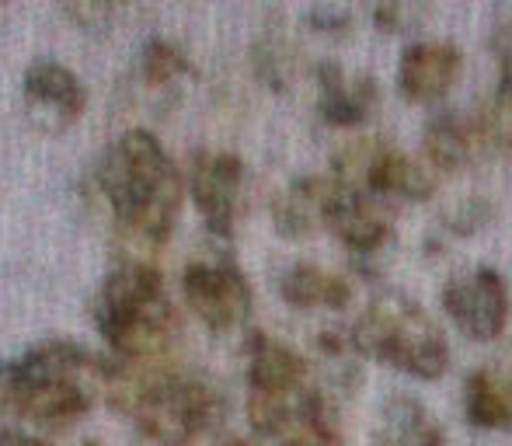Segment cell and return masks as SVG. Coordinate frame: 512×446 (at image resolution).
Returning a JSON list of instances; mask_svg holds the SVG:
<instances>
[{
    "label": "cell",
    "instance_id": "cell-22",
    "mask_svg": "<svg viewBox=\"0 0 512 446\" xmlns=\"http://www.w3.org/2000/svg\"><path fill=\"white\" fill-rule=\"evenodd\" d=\"M446 220H450V227L457 230V234H471V230H481L492 220V206H488L485 199H464V203H457L446 213Z\"/></svg>",
    "mask_w": 512,
    "mask_h": 446
},
{
    "label": "cell",
    "instance_id": "cell-26",
    "mask_svg": "<svg viewBox=\"0 0 512 446\" xmlns=\"http://www.w3.org/2000/svg\"><path fill=\"white\" fill-rule=\"evenodd\" d=\"M63 11H67L77 25L95 28V32H102V28L108 25V18H112V7H105V4H67Z\"/></svg>",
    "mask_w": 512,
    "mask_h": 446
},
{
    "label": "cell",
    "instance_id": "cell-25",
    "mask_svg": "<svg viewBox=\"0 0 512 446\" xmlns=\"http://www.w3.org/2000/svg\"><path fill=\"white\" fill-rule=\"evenodd\" d=\"M492 53H495V63L502 70V84L512 88V25H499L492 35Z\"/></svg>",
    "mask_w": 512,
    "mask_h": 446
},
{
    "label": "cell",
    "instance_id": "cell-29",
    "mask_svg": "<svg viewBox=\"0 0 512 446\" xmlns=\"http://www.w3.org/2000/svg\"><path fill=\"white\" fill-rule=\"evenodd\" d=\"M220 446H244V443H220Z\"/></svg>",
    "mask_w": 512,
    "mask_h": 446
},
{
    "label": "cell",
    "instance_id": "cell-16",
    "mask_svg": "<svg viewBox=\"0 0 512 446\" xmlns=\"http://www.w3.org/2000/svg\"><path fill=\"white\" fill-rule=\"evenodd\" d=\"M467 419L481 429H512V373L509 370H474L464 387Z\"/></svg>",
    "mask_w": 512,
    "mask_h": 446
},
{
    "label": "cell",
    "instance_id": "cell-7",
    "mask_svg": "<svg viewBox=\"0 0 512 446\" xmlns=\"http://www.w3.org/2000/svg\"><path fill=\"white\" fill-rule=\"evenodd\" d=\"M189 192L196 199V210L203 213L206 227L213 234L227 237L234 230L237 210L244 192V164L227 150H199L189 168Z\"/></svg>",
    "mask_w": 512,
    "mask_h": 446
},
{
    "label": "cell",
    "instance_id": "cell-10",
    "mask_svg": "<svg viewBox=\"0 0 512 446\" xmlns=\"http://www.w3.org/2000/svg\"><path fill=\"white\" fill-rule=\"evenodd\" d=\"M377 81L366 74H349L338 63L317 67V112L331 126H356L377 109Z\"/></svg>",
    "mask_w": 512,
    "mask_h": 446
},
{
    "label": "cell",
    "instance_id": "cell-14",
    "mask_svg": "<svg viewBox=\"0 0 512 446\" xmlns=\"http://www.w3.org/2000/svg\"><path fill=\"white\" fill-rule=\"evenodd\" d=\"M279 293L286 304L300 307V311H314V307H328V311H342L352 300V286L345 276L328 272L314 262H297L283 272L279 279Z\"/></svg>",
    "mask_w": 512,
    "mask_h": 446
},
{
    "label": "cell",
    "instance_id": "cell-19",
    "mask_svg": "<svg viewBox=\"0 0 512 446\" xmlns=\"http://www.w3.org/2000/svg\"><path fill=\"white\" fill-rule=\"evenodd\" d=\"M255 74L272 91H286L293 84V77H297V46L286 35L265 32L255 42Z\"/></svg>",
    "mask_w": 512,
    "mask_h": 446
},
{
    "label": "cell",
    "instance_id": "cell-9",
    "mask_svg": "<svg viewBox=\"0 0 512 446\" xmlns=\"http://www.w3.org/2000/svg\"><path fill=\"white\" fill-rule=\"evenodd\" d=\"M460 70H464V56L453 42L443 39H429V42H415L405 49L398 67V88L405 91L408 102L429 105L439 102L446 91L457 84Z\"/></svg>",
    "mask_w": 512,
    "mask_h": 446
},
{
    "label": "cell",
    "instance_id": "cell-4",
    "mask_svg": "<svg viewBox=\"0 0 512 446\" xmlns=\"http://www.w3.org/2000/svg\"><path fill=\"white\" fill-rule=\"evenodd\" d=\"M182 290L192 314L213 332H230L251 314V283L230 258H199L185 269Z\"/></svg>",
    "mask_w": 512,
    "mask_h": 446
},
{
    "label": "cell",
    "instance_id": "cell-17",
    "mask_svg": "<svg viewBox=\"0 0 512 446\" xmlns=\"http://www.w3.org/2000/svg\"><path fill=\"white\" fill-rule=\"evenodd\" d=\"M380 443L384 446H443L436 419L415 398H387L380 412Z\"/></svg>",
    "mask_w": 512,
    "mask_h": 446
},
{
    "label": "cell",
    "instance_id": "cell-13",
    "mask_svg": "<svg viewBox=\"0 0 512 446\" xmlns=\"http://www.w3.org/2000/svg\"><path fill=\"white\" fill-rule=\"evenodd\" d=\"M328 230L352 255H377L391 241V217L377 206V196L345 189V196L331 210Z\"/></svg>",
    "mask_w": 512,
    "mask_h": 446
},
{
    "label": "cell",
    "instance_id": "cell-15",
    "mask_svg": "<svg viewBox=\"0 0 512 446\" xmlns=\"http://www.w3.org/2000/svg\"><path fill=\"white\" fill-rule=\"evenodd\" d=\"M272 440H279V446H338V429L328 401L304 387L279 419Z\"/></svg>",
    "mask_w": 512,
    "mask_h": 446
},
{
    "label": "cell",
    "instance_id": "cell-6",
    "mask_svg": "<svg viewBox=\"0 0 512 446\" xmlns=\"http://www.w3.org/2000/svg\"><path fill=\"white\" fill-rule=\"evenodd\" d=\"M21 95H25V115L42 133L67 129L70 122L81 119L84 105H88V91H84L81 77L63 63L49 60V56L28 63Z\"/></svg>",
    "mask_w": 512,
    "mask_h": 446
},
{
    "label": "cell",
    "instance_id": "cell-5",
    "mask_svg": "<svg viewBox=\"0 0 512 446\" xmlns=\"http://www.w3.org/2000/svg\"><path fill=\"white\" fill-rule=\"evenodd\" d=\"M443 307L467 338L492 342L509 321V290L495 269H474L443 286Z\"/></svg>",
    "mask_w": 512,
    "mask_h": 446
},
{
    "label": "cell",
    "instance_id": "cell-2",
    "mask_svg": "<svg viewBox=\"0 0 512 446\" xmlns=\"http://www.w3.org/2000/svg\"><path fill=\"white\" fill-rule=\"evenodd\" d=\"M95 325L115 359H168L175 338V307L164 293V279L143 258L115 265L95 293Z\"/></svg>",
    "mask_w": 512,
    "mask_h": 446
},
{
    "label": "cell",
    "instance_id": "cell-23",
    "mask_svg": "<svg viewBox=\"0 0 512 446\" xmlns=\"http://www.w3.org/2000/svg\"><path fill=\"white\" fill-rule=\"evenodd\" d=\"M422 14L425 11L418 4H380L373 11V18H377V25L384 32H411L422 21Z\"/></svg>",
    "mask_w": 512,
    "mask_h": 446
},
{
    "label": "cell",
    "instance_id": "cell-3",
    "mask_svg": "<svg viewBox=\"0 0 512 446\" xmlns=\"http://www.w3.org/2000/svg\"><path fill=\"white\" fill-rule=\"evenodd\" d=\"M352 349L373 356L380 363L394 366L401 373H411L418 380H436L450 366L446 338L436 328V321L408 297H380L359 314L349 335Z\"/></svg>",
    "mask_w": 512,
    "mask_h": 446
},
{
    "label": "cell",
    "instance_id": "cell-18",
    "mask_svg": "<svg viewBox=\"0 0 512 446\" xmlns=\"http://www.w3.org/2000/svg\"><path fill=\"white\" fill-rule=\"evenodd\" d=\"M140 77L150 88H168V84L192 77V63L171 39L154 35V39H147L140 49Z\"/></svg>",
    "mask_w": 512,
    "mask_h": 446
},
{
    "label": "cell",
    "instance_id": "cell-27",
    "mask_svg": "<svg viewBox=\"0 0 512 446\" xmlns=\"http://www.w3.org/2000/svg\"><path fill=\"white\" fill-rule=\"evenodd\" d=\"M0 446H49V443L35 440V436L21 433V429H7V426H0Z\"/></svg>",
    "mask_w": 512,
    "mask_h": 446
},
{
    "label": "cell",
    "instance_id": "cell-8",
    "mask_svg": "<svg viewBox=\"0 0 512 446\" xmlns=\"http://www.w3.org/2000/svg\"><path fill=\"white\" fill-rule=\"evenodd\" d=\"M349 185L335 175H307L290 182L272 199V223L283 237H310L328 227L331 210L345 196Z\"/></svg>",
    "mask_w": 512,
    "mask_h": 446
},
{
    "label": "cell",
    "instance_id": "cell-28",
    "mask_svg": "<svg viewBox=\"0 0 512 446\" xmlns=\"http://www.w3.org/2000/svg\"><path fill=\"white\" fill-rule=\"evenodd\" d=\"M84 446H102V443H98V440H88V443H84Z\"/></svg>",
    "mask_w": 512,
    "mask_h": 446
},
{
    "label": "cell",
    "instance_id": "cell-1",
    "mask_svg": "<svg viewBox=\"0 0 512 446\" xmlns=\"http://www.w3.org/2000/svg\"><path fill=\"white\" fill-rule=\"evenodd\" d=\"M98 185L129 248L154 251L168 241L185 185L178 164L150 129L133 126L115 136L98 164Z\"/></svg>",
    "mask_w": 512,
    "mask_h": 446
},
{
    "label": "cell",
    "instance_id": "cell-12",
    "mask_svg": "<svg viewBox=\"0 0 512 446\" xmlns=\"http://www.w3.org/2000/svg\"><path fill=\"white\" fill-rule=\"evenodd\" d=\"M492 150L478 119L436 115L425 126V161L432 171H464Z\"/></svg>",
    "mask_w": 512,
    "mask_h": 446
},
{
    "label": "cell",
    "instance_id": "cell-20",
    "mask_svg": "<svg viewBox=\"0 0 512 446\" xmlns=\"http://www.w3.org/2000/svg\"><path fill=\"white\" fill-rule=\"evenodd\" d=\"M492 150H512V88L502 84L478 115Z\"/></svg>",
    "mask_w": 512,
    "mask_h": 446
},
{
    "label": "cell",
    "instance_id": "cell-24",
    "mask_svg": "<svg viewBox=\"0 0 512 446\" xmlns=\"http://www.w3.org/2000/svg\"><path fill=\"white\" fill-rule=\"evenodd\" d=\"M307 21L317 28V32H349L352 14L345 7H314L307 14Z\"/></svg>",
    "mask_w": 512,
    "mask_h": 446
},
{
    "label": "cell",
    "instance_id": "cell-21",
    "mask_svg": "<svg viewBox=\"0 0 512 446\" xmlns=\"http://www.w3.org/2000/svg\"><path fill=\"white\" fill-rule=\"evenodd\" d=\"M21 419V373L18 363H0V422Z\"/></svg>",
    "mask_w": 512,
    "mask_h": 446
},
{
    "label": "cell",
    "instance_id": "cell-11",
    "mask_svg": "<svg viewBox=\"0 0 512 446\" xmlns=\"http://www.w3.org/2000/svg\"><path fill=\"white\" fill-rule=\"evenodd\" d=\"M244 359H248V387L255 394H286L307 387L304 356L279 338L251 332L248 342H244Z\"/></svg>",
    "mask_w": 512,
    "mask_h": 446
}]
</instances>
